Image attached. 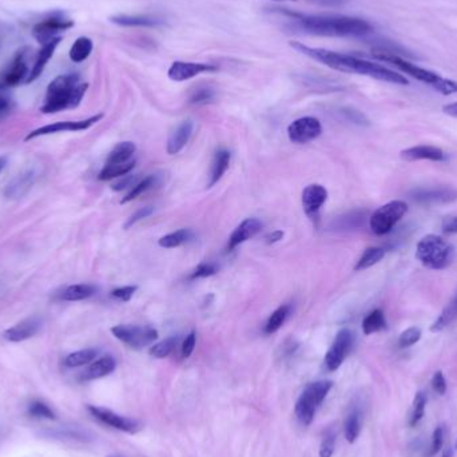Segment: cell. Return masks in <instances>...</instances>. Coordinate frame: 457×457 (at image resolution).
<instances>
[{
  "label": "cell",
  "instance_id": "obj_1",
  "mask_svg": "<svg viewBox=\"0 0 457 457\" xmlns=\"http://www.w3.org/2000/svg\"><path fill=\"white\" fill-rule=\"evenodd\" d=\"M290 46L293 47L295 50H297L299 54L306 55L330 69L349 72V74L364 75V76H369V78L392 83V85L405 86L410 83L404 74L389 69L387 66L380 65L377 62H370V61H366V59L354 56V55L336 52V51H330V50H325V48L306 46L299 42H292Z\"/></svg>",
  "mask_w": 457,
  "mask_h": 457
},
{
  "label": "cell",
  "instance_id": "obj_2",
  "mask_svg": "<svg viewBox=\"0 0 457 457\" xmlns=\"http://www.w3.org/2000/svg\"><path fill=\"white\" fill-rule=\"evenodd\" d=\"M301 31L319 36L360 38L369 35L373 25L365 19L346 15H302L288 12Z\"/></svg>",
  "mask_w": 457,
  "mask_h": 457
},
{
  "label": "cell",
  "instance_id": "obj_3",
  "mask_svg": "<svg viewBox=\"0 0 457 457\" xmlns=\"http://www.w3.org/2000/svg\"><path fill=\"white\" fill-rule=\"evenodd\" d=\"M87 89L89 85L82 83L78 75L70 74L56 76L47 87L46 102L42 107V113L54 114L79 106Z\"/></svg>",
  "mask_w": 457,
  "mask_h": 457
},
{
  "label": "cell",
  "instance_id": "obj_4",
  "mask_svg": "<svg viewBox=\"0 0 457 457\" xmlns=\"http://www.w3.org/2000/svg\"><path fill=\"white\" fill-rule=\"evenodd\" d=\"M373 56L381 62H385V63L394 66L396 69L400 70L403 74L411 76L413 79L432 87L434 92H440L443 95L457 94L456 81L444 78L432 70L420 67V66L412 63L411 61H408L397 54L385 52V51H374Z\"/></svg>",
  "mask_w": 457,
  "mask_h": 457
},
{
  "label": "cell",
  "instance_id": "obj_5",
  "mask_svg": "<svg viewBox=\"0 0 457 457\" xmlns=\"http://www.w3.org/2000/svg\"><path fill=\"white\" fill-rule=\"evenodd\" d=\"M416 258L428 269L443 270L452 264L455 248L444 238L436 234H428L417 244Z\"/></svg>",
  "mask_w": 457,
  "mask_h": 457
},
{
  "label": "cell",
  "instance_id": "obj_6",
  "mask_svg": "<svg viewBox=\"0 0 457 457\" xmlns=\"http://www.w3.org/2000/svg\"><path fill=\"white\" fill-rule=\"evenodd\" d=\"M333 388V383L329 380H320L308 384L301 392L296 403V416L301 424L310 425L315 420L317 410L320 408L322 401L326 398L330 389Z\"/></svg>",
  "mask_w": 457,
  "mask_h": 457
},
{
  "label": "cell",
  "instance_id": "obj_7",
  "mask_svg": "<svg viewBox=\"0 0 457 457\" xmlns=\"http://www.w3.org/2000/svg\"><path fill=\"white\" fill-rule=\"evenodd\" d=\"M408 205L404 201H390L379 207L369 218L370 230L376 235H385L390 233L398 221L407 214Z\"/></svg>",
  "mask_w": 457,
  "mask_h": 457
},
{
  "label": "cell",
  "instance_id": "obj_8",
  "mask_svg": "<svg viewBox=\"0 0 457 457\" xmlns=\"http://www.w3.org/2000/svg\"><path fill=\"white\" fill-rule=\"evenodd\" d=\"M115 339L133 349H143L158 340V330L151 326L116 325L111 329Z\"/></svg>",
  "mask_w": 457,
  "mask_h": 457
},
{
  "label": "cell",
  "instance_id": "obj_9",
  "mask_svg": "<svg viewBox=\"0 0 457 457\" xmlns=\"http://www.w3.org/2000/svg\"><path fill=\"white\" fill-rule=\"evenodd\" d=\"M353 343H354V334L350 329H341L337 333L334 341L325 356V366L329 372H334L343 365L345 359L348 357V354L353 348Z\"/></svg>",
  "mask_w": 457,
  "mask_h": 457
},
{
  "label": "cell",
  "instance_id": "obj_10",
  "mask_svg": "<svg viewBox=\"0 0 457 457\" xmlns=\"http://www.w3.org/2000/svg\"><path fill=\"white\" fill-rule=\"evenodd\" d=\"M410 197L420 205H443L456 201L457 190L448 186L418 187L412 190Z\"/></svg>",
  "mask_w": 457,
  "mask_h": 457
},
{
  "label": "cell",
  "instance_id": "obj_11",
  "mask_svg": "<svg viewBox=\"0 0 457 457\" xmlns=\"http://www.w3.org/2000/svg\"><path fill=\"white\" fill-rule=\"evenodd\" d=\"M322 133L321 122L315 116L298 118L288 126V137L298 145L309 143L320 137Z\"/></svg>",
  "mask_w": 457,
  "mask_h": 457
},
{
  "label": "cell",
  "instance_id": "obj_12",
  "mask_svg": "<svg viewBox=\"0 0 457 457\" xmlns=\"http://www.w3.org/2000/svg\"><path fill=\"white\" fill-rule=\"evenodd\" d=\"M89 411L96 420H99L100 423H103L109 427H113L118 431H122L126 434H137L138 431L140 429V424L138 423L137 420L118 414L110 410L90 405Z\"/></svg>",
  "mask_w": 457,
  "mask_h": 457
},
{
  "label": "cell",
  "instance_id": "obj_13",
  "mask_svg": "<svg viewBox=\"0 0 457 457\" xmlns=\"http://www.w3.org/2000/svg\"><path fill=\"white\" fill-rule=\"evenodd\" d=\"M103 118V114L94 115L92 118H87L85 120H66V122H56L52 125H46L43 127H39L30 133L25 140L34 139V138L42 137V136H48V134H55V133H63V131H83L90 129L92 125L99 122Z\"/></svg>",
  "mask_w": 457,
  "mask_h": 457
},
{
  "label": "cell",
  "instance_id": "obj_14",
  "mask_svg": "<svg viewBox=\"0 0 457 457\" xmlns=\"http://www.w3.org/2000/svg\"><path fill=\"white\" fill-rule=\"evenodd\" d=\"M217 66L210 63H194V62H174L167 71V75L174 82H184L191 78H195L205 72H215Z\"/></svg>",
  "mask_w": 457,
  "mask_h": 457
},
{
  "label": "cell",
  "instance_id": "obj_15",
  "mask_svg": "<svg viewBox=\"0 0 457 457\" xmlns=\"http://www.w3.org/2000/svg\"><path fill=\"white\" fill-rule=\"evenodd\" d=\"M72 25H74V23L69 19L54 17V18H50V19H46V21L36 24L34 27V36L41 45L45 46L47 43H50L51 41L56 39L55 38L56 34L69 30Z\"/></svg>",
  "mask_w": 457,
  "mask_h": 457
},
{
  "label": "cell",
  "instance_id": "obj_16",
  "mask_svg": "<svg viewBox=\"0 0 457 457\" xmlns=\"http://www.w3.org/2000/svg\"><path fill=\"white\" fill-rule=\"evenodd\" d=\"M328 200V190L319 183L309 184L302 191V206L308 217L317 218L322 205Z\"/></svg>",
  "mask_w": 457,
  "mask_h": 457
},
{
  "label": "cell",
  "instance_id": "obj_17",
  "mask_svg": "<svg viewBox=\"0 0 457 457\" xmlns=\"http://www.w3.org/2000/svg\"><path fill=\"white\" fill-rule=\"evenodd\" d=\"M41 326H42V321L39 317L34 316V317L21 321L19 323L7 329L3 336L10 343H22V341L34 337L41 330Z\"/></svg>",
  "mask_w": 457,
  "mask_h": 457
},
{
  "label": "cell",
  "instance_id": "obj_18",
  "mask_svg": "<svg viewBox=\"0 0 457 457\" xmlns=\"http://www.w3.org/2000/svg\"><path fill=\"white\" fill-rule=\"evenodd\" d=\"M30 76V69L27 65V54L25 51H19L14 58L11 66L4 71L1 78V85L4 86H17L23 81L27 82Z\"/></svg>",
  "mask_w": 457,
  "mask_h": 457
},
{
  "label": "cell",
  "instance_id": "obj_19",
  "mask_svg": "<svg viewBox=\"0 0 457 457\" xmlns=\"http://www.w3.org/2000/svg\"><path fill=\"white\" fill-rule=\"evenodd\" d=\"M261 228H262V222L258 218H246L245 221H242L228 238V252L234 251L241 244L249 241L261 231Z\"/></svg>",
  "mask_w": 457,
  "mask_h": 457
},
{
  "label": "cell",
  "instance_id": "obj_20",
  "mask_svg": "<svg viewBox=\"0 0 457 457\" xmlns=\"http://www.w3.org/2000/svg\"><path fill=\"white\" fill-rule=\"evenodd\" d=\"M193 130H194V123L190 119L183 120L181 125H178L167 139V146H166L167 153L170 156H176L180 151H182L183 147L189 143L191 138Z\"/></svg>",
  "mask_w": 457,
  "mask_h": 457
},
{
  "label": "cell",
  "instance_id": "obj_21",
  "mask_svg": "<svg viewBox=\"0 0 457 457\" xmlns=\"http://www.w3.org/2000/svg\"><path fill=\"white\" fill-rule=\"evenodd\" d=\"M401 158L405 160H434V162H443L447 160V154L434 146H414L401 151Z\"/></svg>",
  "mask_w": 457,
  "mask_h": 457
},
{
  "label": "cell",
  "instance_id": "obj_22",
  "mask_svg": "<svg viewBox=\"0 0 457 457\" xmlns=\"http://www.w3.org/2000/svg\"><path fill=\"white\" fill-rule=\"evenodd\" d=\"M115 368H116V361H115L114 357L103 356L99 360H95L92 364L82 372L81 380L92 381V380L106 377L114 372Z\"/></svg>",
  "mask_w": 457,
  "mask_h": 457
},
{
  "label": "cell",
  "instance_id": "obj_23",
  "mask_svg": "<svg viewBox=\"0 0 457 457\" xmlns=\"http://www.w3.org/2000/svg\"><path fill=\"white\" fill-rule=\"evenodd\" d=\"M231 160V154L225 149H220L215 151L214 158L211 162V169H210V180L207 183V187H213L214 184L220 182L225 173L228 171Z\"/></svg>",
  "mask_w": 457,
  "mask_h": 457
},
{
  "label": "cell",
  "instance_id": "obj_24",
  "mask_svg": "<svg viewBox=\"0 0 457 457\" xmlns=\"http://www.w3.org/2000/svg\"><path fill=\"white\" fill-rule=\"evenodd\" d=\"M110 21L123 27H158L164 23L163 19L153 15H115Z\"/></svg>",
  "mask_w": 457,
  "mask_h": 457
},
{
  "label": "cell",
  "instance_id": "obj_25",
  "mask_svg": "<svg viewBox=\"0 0 457 457\" xmlns=\"http://www.w3.org/2000/svg\"><path fill=\"white\" fill-rule=\"evenodd\" d=\"M59 42H61V38H56V39L51 41L50 43L45 45L43 48L39 51V55H38V58H36V62H35L34 67L31 69L30 76H28V79H27V83L35 81V79L43 72V70L46 67L47 62H48V61L51 59V56L54 55V51H55V48L59 45Z\"/></svg>",
  "mask_w": 457,
  "mask_h": 457
},
{
  "label": "cell",
  "instance_id": "obj_26",
  "mask_svg": "<svg viewBox=\"0 0 457 457\" xmlns=\"http://www.w3.org/2000/svg\"><path fill=\"white\" fill-rule=\"evenodd\" d=\"M137 151V146L133 142H122L118 143L111 153L109 154L106 164H119V163H126L133 160V156Z\"/></svg>",
  "mask_w": 457,
  "mask_h": 457
},
{
  "label": "cell",
  "instance_id": "obj_27",
  "mask_svg": "<svg viewBox=\"0 0 457 457\" xmlns=\"http://www.w3.org/2000/svg\"><path fill=\"white\" fill-rule=\"evenodd\" d=\"M363 425V416L359 408H353L348 413L345 420V438L348 443L353 444L361 432Z\"/></svg>",
  "mask_w": 457,
  "mask_h": 457
},
{
  "label": "cell",
  "instance_id": "obj_28",
  "mask_svg": "<svg viewBox=\"0 0 457 457\" xmlns=\"http://www.w3.org/2000/svg\"><path fill=\"white\" fill-rule=\"evenodd\" d=\"M193 235L194 234L190 228H180L174 233L163 235L158 241V245L164 249H174V248L181 246L183 244H187L193 238Z\"/></svg>",
  "mask_w": 457,
  "mask_h": 457
},
{
  "label": "cell",
  "instance_id": "obj_29",
  "mask_svg": "<svg viewBox=\"0 0 457 457\" xmlns=\"http://www.w3.org/2000/svg\"><path fill=\"white\" fill-rule=\"evenodd\" d=\"M92 48H94V45H92V39L86 38V36H81L71 46L70 59L74 63H82L92 55Z\"/></svg>",
  "mask_w": 457,
  "mask_h": 457
},
{
  "label": "cell",
  "instance_id": "obj_30",
  "mask_svg": "<svg viewBox=\"0 0 457 457\" xmlns=\"http://www.w3.org/2000/svg\"><path fill=\"white\" fill-rule=\"evenodd\" d=\"M136 160H131L126 163H119V164H105L103 170L99 173V180L100 181H110L114 178H120L123 176H127L134 167H136Z\"/></svg>",
  "mask_w": 457,
  "mask_h": 457
},
{
  "label": "cell",
  "instance_id": "obj_31",
  "mask_svg": "<svg viewBox=\"0 0 457 457\" xmlns=\"http://www.w3.org/2000/svg\"><path fill=\"white\" fill-rule=\"evenodd\" d=\"M387 328V319L381 309L370 312L363 321V332L366 336L381 332Z\"/></svg>",
  "mask_w": 457,
  "mask_h": 457
},
{
  "label": "cell",
  "instance_id": "obj_32",
  "mask_svg": "<svg viewBox=\"0 0 457 457\" xmlns=\"http://www.w3.org/2000/svg\"><path fill=\"white\" fill-rule=\"evenodd\" d=\"M96 293V288L90 284H76L66 288L62 293L65 301H82L92 297Z\"/></svg>",
  "mask_w": 457,
  "mask_h": 457
},
{
  "label": "cell",
  "instance_id": "obj_33",
  "mask_svg": "<svg viewBox=\"0 0 457 457\" xmlns=\"http://www.w3.org/2000/svg\"><path fill=\"white\" fill-rule=\"evenodd\" d=\"M385 249L380 246H370L365 249L360 259L357 261V265L354 266V270H364L368 268H372L373 265L379 264L385 257Z\"/></svg>",
  "mask_w": 457,
  "mask_h": 457
},
{
  "label": "cell",
  "instance_id": "obj_34",
  "mask_svg": "<svg viewBox=\"0 0 457 457\" xmlns=\"http://www.w3.org/2000/svg\"><path fill=\"white\" fill-rule=\"evenodd\" d=\"M98 356V350L96 349H82L78 352H74L69 354L65 360V364L69 368H78V366L87 365L92 363Z\"/></svg>",
  "mask_w": 457,
  "mask_h": 457
},
{
  "label": "cell",
  "instance_id": "obj_35",
  "mask_svg": "<svg viewBox=\"0 0 457 457\" xmlns=\"http://www.w3.org/2000/svg\"><path fill=\"white\" fill-rule=\"evenodd\" d=\"M290 315V306L289 305H282L278 309H275V312L272 313V316L269 317V320L265 325V333L266 334H272L275 333L288 319V316Z\"/></svg>",
  "mask_w": 457,
  "mask_h": 457
},
{
  "label": "cell",
  "instance_id": "obj_36",
  "mask_svg": "<svg viewBox=\"0 0 457 457\" xmlns=\"http://www.w3.org/2000/svg\"><path fill=\"white\" fill-rule=\"evenodd\" d=\"M457 319V296L444 310L443 313L438 316V319L434 321V325L431 326L432 332H441L444 328H447L451 322Z\"/></svg>",
  "mask_w": 457,
  "mask_h": 457
},
{
  "label": "cell",
  "instance_id": "obj_37",
  "mask_svg": "<svg viewBox=\"0 0 457 457\" xmlns=\"http://www.w3.org/2000/svg\"><path fill=\"white\" fill-rule=\"evenodd\" d=\"M157 183V177L156 176H149L146 178H142L139 182L126 194V197L120 201V204H127L131 202L134 200H137L138 197H140L142 194H145L146 191H149L151 187H154V184Z\"/></svg>",
  "mask_w": 457,
  "mask_h": 457
},
{
  "label": "cell",
  "instance_id": "obj_38",
  "mask_svg": "<svg viewBox=\"0 0 457 457\" xmlns=\"http://www.w3.org/2000/svg\"><path fill=\"white\" fill-rule=\"evenodd\" d=\"M425 405H427V394L424 392H417L413 400L411 417H410V425L416 427L424 417L425 413Z\"/></svg>",
  "mask_w": 457,
  "mask_h": 457
},
{
  "label": "cell",
  "instance_id": "obj_39",
  "mask_svg": "<svg viewBox=\"0 0 457 457\" xmlns=\"http://www.w3.org/2000/svg\"><path fill=\"white\" fill-rule=\"evenodd\" d=\"M178 343V339L177 337H169L160 343H156L150 348L149 353L150 356L156 357V359H164L167 356H170L173 353V350L176 349Z\"/></svg>",
  "mask_w": 457,
  "mask_h": 457
},
{
  "label": "cell",
  "instance_id": "obj_40",
  "mask_svg": "<svg viewBox=\"0 0 457 457\" xmlns=\"http://www.w3.org/2000/svg\"><path fill=\"white\" fill-rule=\"evenodd\" d=\"M421 329L420 328H410L407 330H404L401 334H400V339H398V346L400 348H410L412 345L418 343L420 339H421Z\"/></svg>",
  "mask_w": 457,
  "mask_h": 457
},
{
  "label": "cell",
  "instance_id": "obj_41",
  "mask_svg": "<svg viewBox=\"0 0 457 457\" xmlns=\"http://www.w3.org/2000/svg\"><path fill=\"white\" fill-rule=\"evenodd\" d=\"M334 448H336V432L329 429L321 441L320 457L333 456Z\"/></svg>",
  "mask_w": 457,
  "mask_h": 457
},
{
  "label": "cell",
  "instance_id": "obj_42",
  "mask_svg": "<svg viewBox=\"0 0 457 457\" xmlns=\"http://www.w3.org/2000/svg\"><path fill=\"white\" fill-rule=\"evenodd\" d=\"M213 98H214L213 89H210L207 86H201V87H197L190 95V103L191 105H204V103L213 100Z\"/></svg>",
  "mask_w": 457,
  "mask_h": 457
},
{
  "label": "cell",
  "instance_id": "obj_43",
  "mask_svg": "<svg viewBox=\"0 0 457 457\" xmlns=\"http://www.w3.org/2000/svg\"><path fill=\"white\" fill-rule=\"evenodd\" d=\"M28 413L32 416V417H36V418H48V420H54L55 418V413L52 412V410L46 405L45 403H41V401H35L30 405L28 408Z\"/></svg>",
  "mask_w": 457,
  "mask_h": 457
},
{
  "label": "cell",
  "instance_id": "obj_44",
  "mask_svg": "<svg viewBox=\"0 0 457 457\" xmlns=\"http://www.w3.org/2000/svg\"><path fill=\"white\" fill-rule=\"evenodd\" d=\"M218 272V268L214 264H207V262H202L200 264L193 273L190 275V279H197V278H207L211 275H215Z\"/></svg>",
  "mask_w": 457,
  "mask_h": 457
},
{
  "label": "cell",
  "instance_id": "obj_45",
  "mask_svg": "<svg viewBox=\"0 0 457 457\" xmlns=\"http://www.w3.org/2000/svg\"><path fill=\"white\" fill-rule=\"evenodd\" d=\"M139 177L138 176H123L120 180H118L116 182L111 184V189L114 191H122V190H126V189H133L138 182H139Z\"/></svg>",
  "mask_w": 457,
  "mask_h": 457
},
{
  "label": "cell",
  "instance_id": "obj_46",
  "mask_svg": "<svg viewBox=\"0 0 457 457\" xmlns=\"http://www.w3.org/2000/svg\"><path fill=\"white\" fill-rule=\"evenodd\" d=\"M154 213V207H151V206H146V207H142V209H139L138 211H136L130 218H129V221L126 222V225H125V228H131V226H134L136 224H138L139 221H142V220H145V218H147V217H150L151 214Z\"/></svg>",
  "mask_w": 457,
  "mask_h": 457
},
{
  "label": "cell",
  "instance_id": "obj_47",
  "mask_svg": "<svg viewBox=\"0 0 457 457\" xmlns=\"http://www.w3.org/2000/svg\"><path fill=\"white\" fill-rule=\"evenodd\" d=\"M341 113H343V116L348 120L353 122L354 125H359V126H368L369 125L368 118L361 111H359V110H354V109H343Z\"/></svg>",
  "mask_w": 457,
  "mask_h": 457
},
{
  "label": "cell",
  "instance_id": "obj_48",
  "mask_svg": "<svg viewBox=\"0 0 457 457\" xmlns=\"http://www.w3.org/2000/svg\"><path fill=\"white\" fill-rule=\"evenodd\" d=\"M137 289L138 286H136V285H133V286L131 285L130 286H122V288L114 289L111 292V296L116 298V299H119V301L127 302V301H130L133 298L134 293L137 292Z\"/></svg>",
  "mask_w": 457,
  "mask_h": 457
},
{
  "label": "cell",
  "instance_id": "obj_49",
  "mask_svg": "<svg viewBox=\"0 0 457 457\" xmlns=\"http://www.w3.org/2000/svg\"><path fill=\"white\" fill-rule=\"evenodd\" d=\"M444 444V427L438 425L434 429V436H432V445H431V456L437 455Z\"/></svg>",
  "mask_w": 457,
  "mask_h": 457
},
{
  "label": "cell",
  "instance_id": "obj_50",
  "mask_svg": "<svg viewBox=\"0 0 457 457\" xmlns=\"http://www.w3.org/2000/svg\"><path fill=\"white\" fill-rule=\"evenodd\" d=\"M195 343H197V334L195 332H190L183 340L182 349H181L183 359H189L193 354Z\"/></svg>",
  "mask_w": 457,
  "mask_h": 457
},
{
  "label": "cell",
  "instance_id": "obj_51",
  "mask_svg": "<svg viewBox=\"0 0 457 457\" xmlns=\"http://www.w3.org/2000/svg\"><path fill=\"white\" fill-rule=\"evenodd\" d=\"M432 388L440 396H444L447 392V381L441 370H437L432 377Z\"/></svg>",
  "mask_w": 457,
  "mask_h": 457
},
{
  "label": "cell",
  "instance_id": "obj_52",
  "mask_svg": "<svg viewBox=\"0 0 457 457\" xmlns=\"http://www.w3.org/2000/svg\"><path fill=\"white\" fill-rule=\"evenodd\" d=\"M441 228L445 234H457V215L455 217H447L443 221Z\"/></svg>",
  "mask_w": 457,
  "mask_h": 457
},
{
  "label": "cell",
  "instance_id": "obj_53",
  "mask_svg": "<svg viewBox=\"0 0 457 457\" xmlns=\"http://www.w3.org/2000/svg\"><path fill=\"white\" fill-rule=\"evenodd\" d=\"M282 238H284V231H282V230H275V231L270 233V234H268V235L265 237L268 245H272V244H275V242H279Z\"/></svg>",
  "mask_w": 457,
  "mask_h": 457
},
{
  "label": "cell",
  "instance_id": "obj_54",
  "mask_svg": "<svg viewBox=\"0 0 457 457\" xmlns=\"http://www.w3.org/2000/svg\"><path fill=\"white\" fill-rule=\"evenodd\" d=\"M10 109H11L10 100L4 96H0V116L7 114L10 111Z\"/></svg>",
  "mask_w": 457,
  "mask_h": 457
},
{
  "label": "cell",
  "instance_id": "obj_55",
  "mask_svg": "<svg viewBox=\"0 0 457 457\" xmlns=\"http://www.w3.org/2000/svg\"><path fill=\"white\" fill-rule=\"evenodd\" d=\"M443 111L449 116H454V118H457V102L455 103H449V105H445L443 107Z\"/></svg>",
  "mask_w": 457,
  "mask_h": 457
},
{
  "label": "cell",
  "instance_id": "obj_56",
  "mask_svg": "<svg viewBox=\"0 0 457 457\" xmlns=\"http://www.w3.org/2000/svg\"><path fill=\"white\" fill-rule=\"evenodd\" d=\"M316 3H320L322 6H339L343 4L345 0H313Z\"/></svg>",
  "mask_w": 457,
  "mask_h": 457
},
{
  "label": "cell",
  "instance_id": "obj_57",
  "mask_svg": "<svg viewBox=\"0 0 457 457\" xmlns=\"http://www.w3.org/2000/svg\"><path fill=\"white\" fill-rule=\"evenodd\" d=\"M6 164H7V158L6 157H0V173L3 171V169L6 167Z\"/></svg>",
  "mask_w": 457,
  "mask_h": 457
},
{
  "label": "cell",
  "instance_id": "obj_58",
  "mask_svg": "<svg viewBox=\"0 0 457 457\" xmlns=\"http://www.w3.org/2000/svg\"><path fill=\"white\" fill-rule=\"evenodd\" d=\"M441 457H454V451L451 448H448V449L444 451V454H443V456Z\"/></svg>",
  "mask_w": 457,
  "mask_h": 457
},
{
  "label": "cell",
  "instance_id": "obj_59",
  "mask_svg": "<svg viewBox=\"0 0 457 457\" xmlns=\"http://www.w3.org/2000/svg\"><path fill=\"white\" fill-rule=\"evenodd\" d=\"M273 1H289V0H273Z\"/></svg>",
  "mask_w": 457,
  "mask_h": 457
},
{
  "label": "cell",
  "instance_id": "obj_60",
  "mask_svg": "<svg viewBox=\"0 0 457 457\" xmlns=\"http://www.w3.org/2000/svg\"><path fill=\"white\" fill-rule=\"evenodd\" d=\"M455 448H456V449H457V441H456V447H455Z\"/></svg>",
  "mask_w": 457,
  "mask_h": 457
},
{
  "label": "cell",
  "instance_id": "obj_61",
  "mask_svg": "<svg viewBox=\"0 0 457 457\" xmlns=\"http://www.w3.org/2000/svg\"><path fill=\"white\" fill-rule=\"evenodd\" d=\"M109 457H119V456H109Z\"/></svg>",
  "mask_w": 457,
  "mask_h": 457
}]
</instances>
